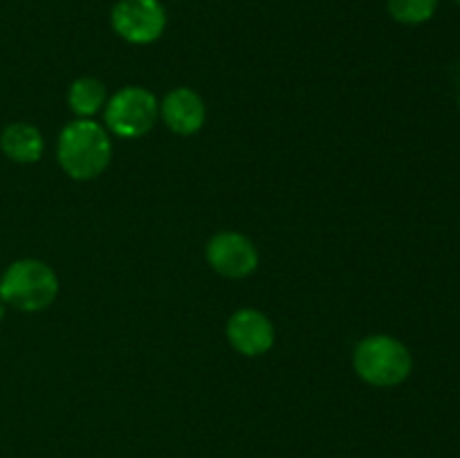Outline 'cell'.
Instances as JSON below:
<instances>
[{"label": "cell", "mask_w": 460, "mask_h": 458, "mask_svg": "<svg viewBox=\"0 0 460 458\" xmlns=\"http://www.w3.org/2000/svg\"><path fill=\"white\" fill-rule=\"evenodd\" d=\"M61 169L72 180H94L108 169L112 160V142L99 121L75 119L61 130L57 144Z\"/></svg>", "instance_id": "obj_1"}, {"label": "cell", "mask_w": 460, "mask_h": 458, "mask_svg": "<svg viewBox=\"0 0 460 458\" xmlns=\"http://www.w3.org/2000/svg\"><path fill=\"white\" fill-rule=\"evenodd\" d=\"M355 373L377 389L398 386L411 375L413 357L407 346L391 335H368L353 353Z\"/></svg>", "instance_id": "obj_2"}, {"label": "cell", "mask_w": 460, "mask_h": 458, "mask_svg": "<svg viewBox=\"0 0 460 458\" xmlns=\"http://www.w3.org/2000/svg\"><path fill=\"white\" fill-rule=\"evenodd\" d=\"M58 278L48 263L39 259H21L0 277V299L22 313H39L54 304Z\"/></svg>", "instance_id": "obj_3"}, {"label": "cell", "mask_w": 460, "mask_h": 458, "mask_svg": "<svg viewBox=\"0 0 460 458\" xmlns=\"http://www.w3.org/2000/svg\"><path fill=\"white\" fill-rule=\"evenodd\" d=\"M160 106L151 90L128 85L112 94L103 108L106 130L121 139H137L155 126Z\"/></svg>", "instance_id": "obj_4"}, {"label": "cell", "mask_w": 460, "mask_h": 458, "mask_svg": "<svg viewBox=\"0 0 460 458\" xmlns=\"http://www.w3.org/2000/svg\"><path fill=\"white\" fill-rule=\"evenodd\" d=\"M111 25L126 43H155L166 30V9L160 0H119L111 12Z\"/></svg>", "instance_id": "obj_5"}, {"label": "cell", "mask_w": 460, "mask_h": 458, "mask_svg": "<svg viewBox=\"0 0 460 458\" xmlns=\"http://www.w3.org/2000/svg\"><path fill=\"white\" fill-rule=\"evenodd\" d=\"M207 263L220 277L241 281L259 268V250L247 236L238 232H220L207 242Z\"/></svg>", "instance_id": "obj_6"}, {"label": "cell", "mask_w": 460, "mask_h": 458, "mask_svg": "<svg viewBox=\"0 0 460 458\" xmlns=\"http://www.w3.org/2000/svg\"><path fill=\"white\" fill-rule=\"evenodd\" d=\"M272 321L268 314L256 308H243L234 313L227 321V339L236 353L245 357H261L274 346Z\"/></svg>", "instance_id": "obj_7"}, {"label": "cell", "mask_w": 460, "mask_h": 458, "mask_svg": "<svg viewBox=\"0 0 460 458\" xmlns=\"http://www.w3.org/2000/svg\"><path fill=\"white\" fill-rule=\"evenodd\" d=\"M160 115L171 133L189 137L205 126L207 108L200 94L191 88H175L162 99Z\"/></svg>", "instance_id": "obj_8"}, {"label": "cell", "mask_w": 460, "mask_h": 458, "mask_svg": "<svg viewBox=\"0 0 460 458\" xmlns=\"http://www.w3.org/2000/svg\"><path fill=\"white\" fill-rule=\"evenodd\" d=\"M0 148L16 164H34L43 157L45 142L36 126L13 121L0 133Z\"/></svg>", "instance_id": "obj_9"}, {"label": "cell", "mask_w": 460, "mask_h": 458, "mask_svg": "<svg viewBox=\"0 0 460 458\" xmlns=\"http://www.w3.org/2000/svg\"><path fill=\"white\" fill-rule=\"evenodd\" d=\"M106 85L97 76H79L67 90V103L81 119H90L93 115L102 112L106 108Z\"/></svg>", "instance_id": "obj_10"}, {"label": "cell", "mask_w": 460, "mask_h": 458, "mask_svg": "<svg viewBox=\"0 0 460 458\" xmlns=\"http://www.w3.org/2000/svg\"><path fill=\"white\" fill-rule=\"evenodd\" d=\"M391 18L402 25H422L431 21L438 9V0H386Z\"/></svg>", "instance_id": "obj_11"}, {"label": "cell", "mask_w": 460, "mask_h": 458, "mask_svg": "<svg viewBox=\"0 0 460 458\" xmlns=\"http://www.w3.org/2000/svg\"><path fill=\"white\" fill-rule=\"evenodd\" d=\"M4 310H7V304H4V301L0 299V321H3V319H4Z\"/></svg>", "instance_id": "obj_12"}, {"label": "cell", "mask_w": 460, "mask_h": 458, "mask_svg": "<svg viewBox=\"0 0 460 458\" xmlns=\"http://www.w3.org/2000/svg\"><path fill=\"white\" fill-rule=\"evenodd\" d=\"M458 3H460V0H458Z\"/></svg>", "instance_id": "obj_13"}]
</instances>
